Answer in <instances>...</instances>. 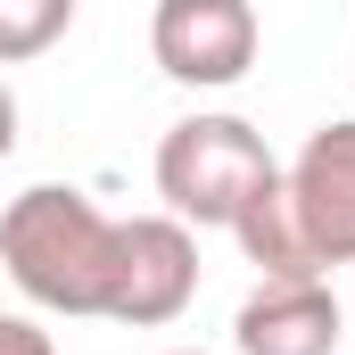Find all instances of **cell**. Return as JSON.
I'll list each match as a JSON object with an SVG mask.
<instances>
[{
	"instance_id": "30bf717a",
	"label": "cell",
	"mask_w": 355,
	"mask_h": 355,
	"mask_svg": "<svg viewBox=\"0 0 355 355\" xmlns=\"http://www.w3.org/2000/svg\"><path fill=\"white\" fill-rule=\"evenodd\" d=\"M8 157H17V91L0 83V166H8Z\"/></svg>"
},
{
	"instance_id": "ba28073f",
	"label": "cell",
	"mask_w": 355,
	"mask_h": 355,
	"mask_svg": "<svg viewBox=\"0 0 355 355\" xmlns=\"http://www.w3.org/2000/svg\"><path fill=\"white\" fill-rule=\"evenodd\" d=\"M75 0H0V67H33L67 42Z\"/></svg>"
},
{
	"instance_id": "52a82bcc",
	"label": "cell",
	"mask_w": 355,
	"mask_h": 355,
	"mask_svg": "<svg viewBox=\"0 0 355 355\" xmlns=\"http://www.w3.org/2000/svg\"><path fill=\"white\" fill-rule=\"evenodd\" d=\"M232 240H240V257L257 265V281H314V257H306V232H297V215H289V190H281V174L232 215ZM331 281V272H322Z\"/></svg>"
},
{
	"instance_id": "7a4b0ae2",
	"label": "cell",
	"mask_w": 355,
	"mask_h": 355,
	"mask_svg": "<svg viewBox=\"0 0 355 355\" xmlns=\"http://www.w3.org/2000/svg\"><path fill=\"white\" fill-rule=\"evenodd\" d=\"M281 174V157L265 149V132L248 116H223V107H198L166 124L157 141V198L166 215H182L190 232H232V215Z\"/></svg>"
},
{
	"instance_id": "8fae6325",
	"label": "cell",
	"mask_w": 355,
	"mask_h": 355,
	"mask_svg": "<svg viewBox=\"0 0 355 355\" xmlns=\"http://www.w3.org/2000/svg\"><path fill=\"white\" fill-rule=\"evenodd\" d=\"M166 355H207V347H166Z\"/></svg>"
},
{
	"instance_id": "8992f818",
	"label": "cell",
	"mask_w": 355,
	"mask_h": 355,
	"mask_svg": "<svg viewBox=\"0 0 355 355\" xmlns=\"http://www.w3.org/2000/svg\"><path fill=\"white\" fill-rule=\"evenodd\" d=\"M339 289L314 281H257L232 314V355H339Z\"/></svg>"
},
{
	"instance_id": "3957f363",
	"label": "cell",
	"mask_w": 355,
	"mask_h": 355,
	"mask_svg": "<svg viewBox=\"0 0 355 355\" xmlns=\"http://www.w3.org/2000/svg\"><path fill=\"white\" fill-rule=\"evenodd\" d=\"M257 0H157L149 8V58L182 91H232L257 67Z\"/></svg>"
},
{
	"instance_id": "9c48e42d",
	"label": "cell",
	"mask_w": 355,
	"mask_h": 355,
	"mask_svg": "<svg viewBox=\"0 0 355 355\" xmlns=\"http://www.w3.org/2000/svg\"><path fill=\"white\" fill-rule=\"evenodd\" d=\"M0 355H58V339L33 314H0Z\"/></svg>"
},
{
	"instance_id": "277c9868",
	"label": "cell",
	"mask_w": 355,
	"mask_h": 355,
	"mask_svg": "<svg viewBox=\"0 0 355 355\" xmlns=\"http://www.w3.org/2000/svg\"><path fill=\"white\" fill-rule=\"evenodd\" d=\"M198 297V232L182 215H124V248H116V297H107V322L124 331H166L190 314Z\"/></svg>"
},
{
	"instance_id": "6da1fadb",
	"label": "cell",
	"mask_w": 355,
	"mask_h": 355,
	"mask_svg": "<svg viewBox=\"0 0 355 355\" xmlns=\"http://www.w3.org/2000/svg\"><path fill=\"white\" fill-rule=\"evenodd\" d=\"M116 248H124V215H99L75 182H33L0 207V265L33 314L107 322Z\"/></svg>"
},
{
	"instance_id": "5b68a950",
	"label": "cell",
	"mask_w": 355,
	"mask_h": 355,
	"mask_svg": "<svg viewBox=\"0 0 355 355\" xmlns=\"http://www.w3.org/2000/svg\"><path fill=\"white\" fill-rule=\"evenodd\" d=\"M281 190H289V215L306 232V257L322 272L355 265V116L314 124L306 149L281 166Z\"/></svg>"
}]
</instances>
